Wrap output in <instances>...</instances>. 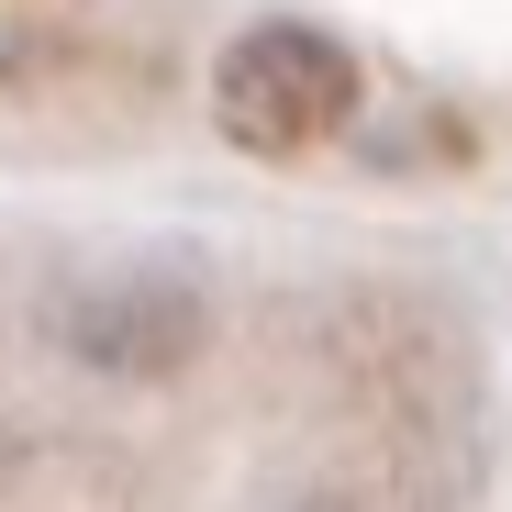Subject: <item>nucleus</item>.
Returning a JSON list of instances; mask_svg holds the SVG:
<instances>
[{"label": "nucleus", "mask_w": 512, "mask_h": 512, "mask_svg": "<svg viewBox=\"0 0 512 512\" xmlns=\"http://www.w3.org/2000/svg\"><path fill=\"white\" fill-rule=\"evenodd\" d=\"M212 112L245 156H312L334 123L357 112V56L312 23H256L212 67Z\"/></svg>", "instance_id": "1"}, {"label": "nucleus", "mask_w": 512, "mask_h": 512, "mask_svg": "<svg viewBox=\"0 0 512 512\" xmlns=\"http://www.w3.org/2000/svg\"><path fill=\"white\" fill-rule=\"evenodd\" d=\"M56 334H67V357L78 368H112V379H167V368H190L201 357V290L179 279H90L78 301H56Z\"/></svg>", "instance_id": "2"}, {"label": "nucleus", "mask_w": 512, "mask_h": 512, "mask_svg": "<svg viewBox=\"0 0 512 512\" xmlns=\"http://www.w3.org/2000/svg\"><path fill=\"white\" fill-rule=\"evenodd\" d=\"M301 512H390V501H357V490H334V501H301Z\"/></svg>", "instance_id": "3"}]
</instances>
